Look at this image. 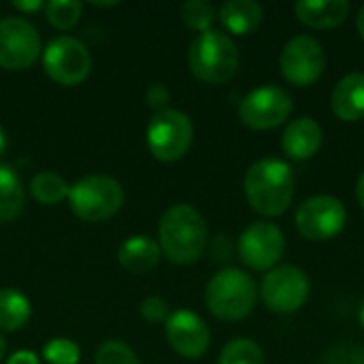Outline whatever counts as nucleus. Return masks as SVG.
Wrapping results in <instances>:
<instances>
[{"label":"nucleus","mask_w":364,"mask_h":364,"mask_svg":"<svg viewBox=\"0 0 364 364\" xmlns=\"http://www.w3.org/2000/svg\"><path fill=\"white\" fill-rule=\"evenodd\" d=\"M160 252L175 264L196 262L207 245V224L192 205H173L158 226Z\"/></svg>","instance_id":"nucleus-1"},{"label":"nucleus","mask_w":364,"mask_h":364,"mask_svg":"<svg viewBox=\"0 0 364 364\" xmlns=\"http://www.w3.org/2000/svg\"><path fill=\"white\" fill-rule=\"evenodd\" d=\"M294 173L290 164L267 158L250 166L245 175V198L254 211L262 215L284 213L294 198Z\"/></svg>","instance_id":"nucleus-2"},{"label":"nucleus","mask_w":364,"mask_h":364,"mask_svg":"<svg viewBox=\"0 0 364 364\" xmlns=\"http://www.w3.org/2000/svg\"><path fill=\"white\" fill-rule=\"evenodd\" d=\"M188 64L196 79L203 83H226L239 68V51L235 41L218 30L200 32L188 51Z\"/></svg>","instance_id":"nucleus-3"},{"label":"nucleus","mask_w":364,"mask_h":364,"mask_svg":"<svg viewBox=\"0 0 364 364\" xmlns=\"http://www.w3.org/2000/svg\"><path fill=\"white\" fill-rule=\"evenodd\" d=\"M205 303L209 311L226 322L243 320L252 314L256 303L254 279L239 269H224L211 277L205 290Z\"/></svg>","instance_id":"nucleus-4"},{"label":"nucleus","mask_w":364,"mask_h":364,"mask_svg":"<svg viewBox=\"0 0 364 364\" xmlns=\"http://www.w3.org/2000/svg\"><path fill=\"white\" fill-rule=\"evenodd\" d=\"M68 200L79 220L96 224L113 218L122 209L124 190L113 177L87 175L70 186Z\"/></svg>","instance_id":"nucleus-5"},{"label":"nucleus","mask_w":364,"mask_h":364,"mask_svg":"<svg viewBox=\"0 0 364 364\" xmlns=\"http://www.w3.org/2000/svg\"><path fill=\"white\" fill-rule=\"evenodd\" d=\"M192 122L186 113L166 109L156 113L147 126V147L154 158L175 162L183 158L192 145Z\"/></svg>","instance_id":"nucleus-6"},{"label":"nucleus","mask_w":364,"mask_h":364,"mask_svg":"<svg viewBox=\"0 0 364 364\" xmlns=\"http://www.w3.org/2000/svg\"><path fill=\"white\" fill-rule=\"evenodd\" d=\"M43 68L47 77L60 85H79L92 68L87 47L73 36H58L43 51Z\"/></svg>","instance_id":"nucleus-7"},{"label":"nucleus","mask_w":364,"mask_h":364,"mask_svg":"<svg viewBox=\"0 0 364 364\" xmlns=\"http://www.w3.org/2000/svg\"><path fill=\"white\" fill-rule=\"evenodd\" d=\"M292 96L284 87L269 83L256 87L243 98L239 107V117L247 128L269 130L288 119V115L292 113Z\"/></svg>","instance_id":"nucleus-8"},{"label":"nucleus","mask_w":364,"mask_h":364,"mask_svg":"<svg viewBox=\"0 0 364 364\" xmlns=\"http://www.w3.org/2000/svg\"><path fill=\"white\" fill-rule=\"evenodd\" d=\"M264 305L275 314H294L299 311L309 296L307 275L290 264L271 269L260 288Z\"/></svg>","instance_id":"nucleus-9"},{"label":"nucleus","mask_w":364,"mask_h":364,"mask_svg":"<svg viewBox=\"0 0 364 364\" xmlns=\"http://www.w3.org/2000/svg\"><path fill=\"white\" fill-rule=\"evenodd\" d=\"M41 53V38L36 28L23 17L0 19V68L26 70Z\"/></svg>","instance_id":"nucleus-10"},{"label":"nucleus","mask_w":364,"mask_h":364,"mask_svg":"<svg viewBox=\"0 0 364 364\" xmlns=\"http://www.w3.org/2000/svg\"><path fill=\"white\" fill-rule=\"evenodd\" d=\"M296 228L309 241H326L339 235L348 222V211L339 198L311 196L296 211Z\"/></svg>","instance_id":"nucleus-11"},{"label":"nucleus","mask_w":364,"mask_h":364,"mask_svg":"<svg viewBox=\"0 0 364 364\" xmlns=\"http://www.w3.org/2000/svg\"><path fill=\"white\" fill-rule=\"evenodd\" d=\"M326 66V55L314 36H294L286 43L282 55H279V68L282 75L294 83V85H311L320 79Z\"/></svg>","instance_id":"nucleus-12"},{"label":"nucleus","mask_w":364,"mask_h":364,"mask_svg":"<svg viewBox=\"0 0 364 364\" xmlns=\"http://www.w3.org/2000/svg\"><path fill=\"white\" fill-rule=\"evenodd\" d=\"M286 239L282 230L271 222H254L247 226L239 239L241 262L254 271L273 269L284 256Z\"/></svg>","instance_id":"nucleus-13"},{"label":"nucleus","mask_w":364,"mask_h":364,"mask_svg":"<svg viewBox=\"0 0 364 364\" xmlns=\"http://www.w3.org/2000/svg\"><path fill=\"white\" fill-rule=\"evenodd\" d=\"M164 328L171 348L183 358L196 360L209 350V341H211L209 328L203 322V318L196 316L194 311L179 309L171 314L168 320L164 322Z\"/></svg>","instance_id":"nucleus-14"},{"label":"nucleus","mask_w":364,"mask_h":364,"mask_svg":"<svg viewBox=\"0 0 364 364\" xmlns=\"http://www.w3.org/2000/svg\"><path fill=\"white\" fill-rule=\"evenodd\" d=\"M322 145V128L311 117H299L284 130L282 147L292 160H309Z\"/></svg>","instance_id":"nucleus-15"},{"label":"nucleus","mask_w":364,"mask_h":364,"mask_svg":"<svg viewBox=\"0 0 364 364\" xmlns=\"http://www.w3.org/2000/svg\"><path fill=\"white\" fill-rule=\"evenodd\" d=\"M333 113L343 122H358L364 117V73L346 75L331 96Z\"/></svg>","instance_id":"nucleus-16"},{"label":"nucleus","mask_w":364,"mask_h":364,"mask_svg":"<svg viewBox=\"0 0 364 364\" xmlns=\"http://www.w3.org/2000/svg\"><path fill=\"white\" fill-rule=\"evenodd\" d=\"M294 13L299 21L309 28L326 30L343 23L350 15L348 0H303L294 4Z\"/></svg>","instance_id":"nucleus-17"},{"label":"nucleus","mask_w":364,"mask_h":364,"mask_svg":"<svg viewBox=\"0 0 364 364\" xmlns=\"http://www.w3.org/2000/svg\"><path fill=\"white\" fill-rule=\"evenodd\" d=\"M160 256H162L160 245L147 235H134V237L126 239L117 252L119 264L128 273H134V275L149 273L158 264Z\"/></svg>","instance_id":"nucleus-18"},{"label":"nucleus","mask_w":364,"mask_h":364,"mask_svg":"<svg viewBox=\"0 0 364 364\" xmlns=\"http://www.w3.org/2000/svg\"><path fill=\"white\" fill-rule=\"evenodd\" d=\"M262 6L254 0H228L220 9V21L232 34L245 36L262 23Z\"/></svg>","instance_id":"nucleus-19"},{"label":"nucleus","mask_w":364,"mask_h":364,"mask_svg":"<svg viewBox=\"0 0 364 364\" xmlns=\"http://www.w3.org/2000/svg\"><path fill=\"white\" fill-rule=\"evenodd\" d=\"M32 307L23 292L15 288H2L0 290V331L15 333L26 326L30 320Z\"/></svg>","instance_id":"nucleus-20"},{"label":"nucleus","mask_w":364,"mask_h":364,"mask_svg":"<svg viewBox=\"0 0 364 364\" xmlns=\"http://www.w3.org/2000/svg\"><path fill=\"white\" fill-rule=\"evenodd\" d=\"M23 209L21 179L9 164H0V222L15 220Z\"/></svg>","instance_id":"nucleus-21"},{"label":"nucleus","mask_w":364,"mask_h":364,"mask_svg":"<svg viewBox=\"0 0 364 364\" xmlns=\"http://www.w3.org/2000/svg\"><path fill=\"white\" fill-rule=\"evenodd\" d=\"M70 186L51 171H43L32 177L30 181V194L41 203V205H58L64 198H68Z\"/></svg>","instance_id":"nucleus-22"},{"label":"nucleus","mask_w":364,"mask_h":364,"mask_svg":"<svg viewBox=\"0 0 364 364\" xmlns=\"http://www.w3.org/2000/svg\"><path fill=\"white\" fill-rule=\"evenodd\" d=\"M81 11H83V4L77 2V0H51V2L45 4L47 21L58 30L73 28L79 21Z\"/></svg>","instance_id":"nucleus-23"},{"label":"nucleus","mask_w":364,"mask_h":364,"mask_svg":"<svg viewBox=\"0 0 364 364\" xmlns=\"http://www.w3.org/2000/svg\"><path fill=\"white\" fill-rule=\"evenodd\" d=\"M220 364H264V354L254 341L235 339L222 350Z\"/></svg>","instance_id":"nucleus-24"},{"label":"nucleus","mask_w":364,"mask_h":364,"mask_svg":"<svg viewBox=\"0 0 364 364\" xmlns=\"http://www.w3.org/2000/svg\"><path fill=\"white\" fill-rule=\"evenodd\" d=\"M181 19L198 32L211 30V23L215 19V9L207 0H188L181 4Z\"/></svg>","instance_id":"nucleus-25"},{"label":"nucleus","mask_w":364,"mask_h":364,"mask_svg":"<svg viewBox=\"0 0 364 364\" xmlns=\"http://www.w3.org/2000/svg\"><path fill=\"white\" fill-rule=\"evenodd\" d=\"M43 358L49 364H77L81 358V350L75 341L58 337L45 343Z\"/></svg>","instance_id":"nucleus-26"},{"label":"nucleus","mask_w":364,"mask_h":364,"mask_svg":"<svg viewBox=\"0 0 364 364\" xmlns=\"http://www.w3.org/2000/svg\"><path fill=\"white\" fill-rule=\"evenodd\" d=\"M94 364H141V360L128 346L119 341H107L98 348Z\"/></svg>","instance_id":"nucleus-27"},{"label":"nucleus","mask_w":364,"mask_h":364,"mask_svg":"<svg viewBox=\"0 0 364 364\" xmlns=\"http://www.w3.org/2000/svg\"><path fill=\"white\" fill-rule=\"evenodd\" d=\"M141 316L151 324H164L168 320V305L160 296H149L141 303Z\"/></svg>","instance_id":"nucleus-28"},{"label":"nucleus","mask_w":364,"mask_h":364,"mask_svg":"<svg viewBox=\"0 0 364 364\" xmlns=\"http://www.w3.org/2000/svg\"><path fill=\"white\" fill-rule=\"evenodd\" d=\"M145 100H147V105H149L154 111L162 113V111H166V107H168V102H171V92H168V87H166L164 83H151V85L147 87Z\"/></svg>","instance_id":"nucleus-29"},{"label":"nucleus","mask_w":364,"mask_h":364,"mask_svg":"<svg viewBox=\"0 0 364 364\" xmlns=\"http://www.w3.org/2000/svg\"><path fill=\"white\" fill-rule=\"evenodd\" d=\"M335 360L333 364H364V350L360 348H346V350H339L333 354Z\"/></svg>","instance_id":"nucleus-30"},{"label":"nucleus","mask_w":364,"mask_h":364,"mask_svg":"<svg viewBox=\"0 0 364 364\" xmlns=\"http://www.w3.org/2000/svg\"><path fill=\"white\" fill-rule=\"evenodd\" d=\"M6 364H41V363H38V358H36V354H34V352H30V350H19V352H15V354H11V356H9Z\"/></svg>","instance_id":"nucleus-31"},{"label":"nucleus","mask_w":364,"mask_h":364,"mask_svg":"<svg viewBox=\"0 0 364 364\" xmlns=\"http://www.w3.org/2000/svg\"><path fill=\"white\" fill-rule=\"evenodd\" d=\"M13 6H15L17 11H21V13H34V11H38V9H45V4H43L41 0H30V2L15 0Z\"/></svg>","instance_id":"nucleus-32"},{"label":"nucleus","mask_w":364,"mask_h":364,"mask_svg":"<svg viewBox=\"0 0 364 364\" xmlns=\"http://www.w3.org/2000/svg\"><path fill=\"white\" fill-rule=\"evenodd\" d=\"M356 194H358V200H360V205H363V209H364V173L360 175V179H358V186H356Z\"/></svg>","instance_id":"nucleus-33"},{"label":"nucleus","mask_w":364,"mask_h":364,"mask_svg":"<svg viewBox=\"0 0 364 364\" xmlns=\"http://www.w3.org/2000/svg\"><path fill=\"white\" fill-rule=\"evenodd\" d=\"M356 28H358V34L363 36V41H364V4H363V9H360V13H358V19H356Z\"/></svg>","instance_id":"nucleus-34"},{"label":"nucleus","mask_w":364,"mask_h":364,"mask_svg":"<svg viewBox=\"0 0 364 364\" xmlns=\"http://www.w3.org/2000/svg\"><path fill=\"white\" fill-rule=\"evenodd\" d=\"M4 147H6V134H4V128L0 126V154L4 151Z\"/></svg>","instance_id":"nucleus-35"},{"label":"nucleus","mask_w":364,"mask_h":364,"mask_svg":"<svg viewBox=\"0 0 364 364\" xmlns=\"http://www.w3.org/2000/svg\"><path fill=\"white\" fill-rule=\"evenodd\" d=\"M4 354H6V343H4V339L0 337V360L4 358Z\"/></svg>","instance_id":"nucleus-36"},{"label":"nucleus","mask_w":364,"mask_h":364,"mask_svg":"<svg viewBox=\"0 0 364 364\" xmlns=\"http://www.w3.org/2000/svg\"><path fill=\"white\" fill-rule=\"evenodd\" d=\"M117 2H94V6H115Z\"/></svg>","instance_id":"nucleus-37"},{"label":"nucleus","mask_w":364,"mask_h":364,"mask_svg":"<svg viewBox=\"0 0 364 364\" xmlns=\"http://www.w3.org/2000/svg\"><path fill=\"white\" fill-rule=\"evenodd\" d=\"M360 320H363V326H364V303H363V309H360Z\"/></svg>","instance_id":"nucleus-38"}]
</instances>
